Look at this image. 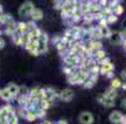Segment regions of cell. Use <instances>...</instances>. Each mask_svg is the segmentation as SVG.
Returning <instances> with one entry per match:
<instances>
[{
  "label": "cell",
  "instance_id": "obj_28",
  "mask_svg": "<svg viewBox=\"0 0 126 124\" xmlns=\"http://www.w3.org/2000/svg\"><path fill=\"white\" fill-rule=\"evenodd\" d=\"M99 27H107V21H106L105 17L99 21Z\"/></svg>",
  "mask_w": 126,
  "mask_h": 124
},
{
  "label": "cell",
  "instance_id": "obj_25",
  "mask_svg": "<svg viewBox=\"0 0 126 124\" xmlns=\"http://www.w3.org/2000/svg\"><path fill=\"white\" fill-rule=\"evenodd\" d=\"M64 6V0H54V8L61 10Z\"/></svg>",
  "mask_w": 126,
  "mask_h": 124
},
{
  "label": "cell",
  "instance_id": "obj_16",
  "mask_svg": "<svg viewBox=\"0 0 126 124\" xmlns=\"http://www.w3.org/2000/svg\"><path fill=\"white\" fill-rule=\"evenodd\" d=\"M104 96L106 97V98H110V99H115L116 97H117V91L116 90H114V88H109L105 93H104Z\"/></svg>",
  "mask_w": 126,
  "mask_h": 124
},
{
  "label": "cell",
  "instance_id": "obj_36",
  "mask_svg": "<svg viewBox=\"0 0 126 124\" xmlns=\"http://www.w3.org/2000/svg\"><path fill=\"white\" fill-rule=\"evenodd\" d=\"M121 88L122 90H126V83H121Z\"/></svg>",
  "mask_w": 126,
  "mask_h": 124
},
{
  "label": "cell",
  "instance_id": "obj_3",
  "mask_svg": "<svg viewBox=\"0 0 126 124\" xmlns=\"http://www.w3.org/2000/svg\"><path fill=\"white\" fill-rule=\"evenodd\" d=\"M59 97L63 102H71L74 99V91L71 88H64L63 91H60Z\"/></svg>",
  "mask_w": 126,
  "mask_h": 124
},
{
  "label": "cell",
  "instance_id": "obj_35",
  "mask_svg": "<svg viewBox=\"0 0 126 124\" xmlns=\"http://www.w3.org/2000/svg\"><path fill=\"white\" fill-rule=\"evenodd\" d=\"M41 124H54V123H52V122H50V120H44Z\"/></svg>",
  "mask_w": 126,
  "mask_h": 124
},
{
  "label": "cell",
  "instance_id": "obj_39",
  "mask_svg": "<svg viewBox=\"0 0 126 124\" xmlns=\"http://www.w3.org/2000/svg\"><path fill=\"white\" fill-rule=\"evenodd\" d=\"M117 1H120V0H117Z\"/></svg>",
  "mask_w": 126,
  "mask_h": 124
},
{
  "label": "cell",
  "instance_id": "obj_15",
  "mask_svg": "<svg viewBox=\"0 0 126 124\" xmlns=\"http://www.w3.org/2000/svg\"><path fill=\"white\" fill-rule=\"evenodd\" d=\"M76 67H78V66H76ZM76 67H71V66L65 65V66L63 67V72L66 75V77H67V76H71V75L76 73Z\"/></svg>",
  "mask_w": 126,
  "mask_h": 124
},
{
  "label": "cell",
  "instance_id": "obj_33",
  "mask_svg": "<svg viewBox=\"0 0 126 124\" xmlns=\"http://www.w3.org/2000/svg\"><path fill=\"white\" fill-rule=\"evenodd\" d=\"M106 76L109 77V78H112V76H114V75H112V71H110V72H107V73H106Z\"/></svg>",
  "mask_w": 126,
  "mask_h": 124
},
{
  "label": "cell",
  "instance_id": "obj_13",
  "mask_svg": "<svg viewBox=\"0 0 126 124\" xmlns=\"http://www.w3.org/2000/svg\"><path fill=\"white\" fill-rule=\"evenodd\" d=\"M93 58L100 62L101 60L106 58V52H105L102 48H101V50H97V51H95L94 54H93Z\"/></svg>",
  "mask_w": 126,
  "mask_h": 124
},
{
  "label": "cell",
  "instance_id": "obj_6",
  "mask_svg": "<svg viewBox=\"0 0 126 124\" xmlns=\"http://www.w3.org/2000/svg\"><path fill=\"white\" fill-rule=\"evenodd\" d=\"M6 90L10 92V94L14 97V99H16V97L19 96V93H20V87L17 84H15V83H9L8 87H6Z\"/></svg>",
  "mask_w": 126,
  "mask_h": 124
},
{
  "label": "cell",
  "instance_id": "obj_31",
  "mask_svg": "<svg viewBox=\"0 0 126 124\" xmlns=\"http://www.w3.org/2000/svg\"><path fill=\"white\" fill-rule=\"evenodd\" d=\"M121 78L126 81V69H124V71H122V72H121Z\"/></svg>",
  "mask_w": 126,
  "mask_h": 124
},
{
  "label": "cell",
  "instance_id": "obj_21",
  "mask_svg": "<svg viewBox=\"0 0 126 124\" xmlns=\"http://www.w3.org/2000/svg\"><path fill=\"white\" fill-rule=\"evenodd\" d=\"M11 39H13V41H14V44L16 46H21V35L14 34L13 36H11Z\"/></svg>",
  "mask_w": 126,
  "mask_h": 124
},
{
  "label": "cell",
  "instance_id": "obj_11",
  "mask_svg": "<svg viewBox=\"0 0 126 124\" xmlns=\"http://www.w3.org/2000/svg\"><path fill=\"white\" fill-rule=\"evenodd\" d=\"M89 46H90V50L93 51V54L97 50H101L102 48V44L100 42V40H91L89 42Z\"/></svg>",
  "mask_w": 126,
  "mask_h": 124
},
{
  "label": "cell",
  "instance_id": "obj_34",
  "mask_svg": "<svg viewBox=\"0 0 126 124\" xmlns=\"http://www.w3.org/2000/svg\"><path fill=\"white\" fill-rule=\"evenodd\" d=\"M121 124H126V115H122V119H121Z\"/></svg>",
  "mask_w": 126,
  "mask_h": 124
},
{
  "label": "cell",
  "instance_id": "obj_8",
  "mask_svg": "<svg viewBox=\"0 0 126 124\" xmlns=\"http://www.w3.org/2000/svg\"><path fill=\"white\" fill-rule=\"evenodd\" d=\"M14 34H17V35H25V34H28V24L26 23L16 24V29H15Z\"/></svg>",
  "mask_w": 126,
  "mask_h": 124
},
{
  "label": "cell",
  "instance_id": "obj_27",
  "mask_svg": "<svg viewBox=\"0 0 126 124\" xmlns=\"http://www.w3.org/2000/svg\"><path fill=\"white\" fill-rule=\"evenodd\" d=\"M116 20H117V16H116V15H114V14L109 15V16H107V19H106L107 24H112V23H115Z\"/></svg>",
  "mask_w": 126,
  "mask_h": 124
},
{
  "label": "cell",
  "instance_id": "obj_30",
  "mask_svg": "<svg viewBox=\"0 0 126 124\" xmlns=\"http://www.w3.org/2000/svg\"><path fill=\"white\" fill-rule=\"evenodd\" d=\"M5 47V40L3 37H0V50Z\"/></svg>",
  "mask_w": 126,
  "mask_h": 124
},
{
  "label": "cell",
  "instance_id": "obj_9",
  "mask_svg": "<svg viewBox=\"0 0 126 124\" xmlns=\"http://www.w3.org/2000/svg\"><path fill=\"white\" fill-rule=\"evenodd\" d=\"M109 118H110V122H111V123H114V124H119V123H121L122 113L119 112V111H115V112H112V113L110 114Z\"/></svg>",
  "mask_w": 126,
  "mask_h": 124
},
{
  "label": "cell",
  "instance_id": "obj_19",
  "mask_svg": "<svg viewBox=\"0 0 126 124\" xmlns=\"http://www.w3.org/2000/svg\"><path fill=\"white\" fill-rule=\"evenodd\" d=\"M34 112H35V114H36V118H38V119H44V118H45V115H46V111L41 109L40 107H38Z\"/></svg>",
  "mask_w": 126,
  "mask_h": 124
},
{
  "label": "cell",
  "instance_id": "obj_5",
  "mask_svg": "<svg viewBox=\"0 0 126 124\" xmlns=\"http://www.w3.org/2000/svg\"><path fill=\"white\" fill-rule=\"evenodd\" d=\"M97 102L99 103H101L102 105H105V107H107V108H112L114 105H115V99H110V98H106L104 94H100V96H97Z\"/></svg>",
  "mask_w": 126,
  "mask_h": 124
},
{
  "label": "cell",
  "instance_id": "obj_37",
  "mask_svg": "<svg viewBox=\"0 0 126 124\" xmlns=\"http://www.w3.org/2000/svg\"><path fill=\"white\" fill-rule=\"evenodd\" d=\"M1 34H3V31H1V30H0V37H1Z\"/></svg>",
  "mask_w": 126,
  "mask_h": 124
},
{
  "label": "cell",
  "instance_id": "obj_7",
  "mask_svg": "<svg viewBox=\"0 0 126 124\" xmlns=\"http://www.w3.org/2000/svg\"><path fill=\"white\" fill-rule=\"evenodd\" d=\"M43 16H44V12H43V10H41V9H39V8H34V10H32L31 15H30L31 20H32L34 23H35V21L41 20V19H43Z\"/></svg>",
  "mask_w": 126,
  "mask_h": 124
},
{
  "label": "cell",
  "instance_id": "obj_2",
  "mask_svg": "<svg viewBox=\"0 0 126 124\" xmlns=\"http://www.w3.org/2000/svg\"><path fill=\"white\" fill-rule=\"evenodd\" d=\"M63 61H64V65H67V66H71V67L80 66V58H79L78 55H69V54H66L63 57Z\"/></svg>",
  "mask_w": 126,
  "mask_h": 124
},
{
  "label": "cell",
  "instance_id": "obj_14",
  "mask_svg": "<svg viewBox=\"0 0 126 124\" xmlns=\"http://www.w3.org/2000/svg\"><path fill=\"white\" fill-rule=\"evenodd\" d=\"M6 122H8V124H19V117L16 115L15 112H11L8 114Z\"/></svg>",
  "mask_w": 126,
  "mask_h": 124
},
{
  "label": "cell",
  "instance_id": "obj_24",
  "mask_svg": "<svg viewBox=\"0 0 126 124\" xmlns=\"http://www.w3.org/2000/svg\"><path fill=\"white\" fill-rule=\"evenodd\" d=\"M112 11L115 12V15H121L122 11H124V9H122V6H121L120 4H116V5L112 8Z\"/></svg>",
  "mask_w": 126,
  "mask_h": 124
},
{
  "label": "cell",
  "instance_id": "obj_23",
  "mask_svg": "<svg viewBox=\"0 0 126 124\" xmlns=\"http://www.w3.org/2000/svg\"><path fill=\"white\" fill-rule=\"evenodd\" d=\"M119 87H121V81L119 78H112V81H111V88L117 90Z\"/></svg>",
  "mask_w": 126,
  "mask_h": 124
},
{
  "label": "cell",
  "instance_id": "obj_38",
  "mask_svg": "<svg viewBox=\"0 0 126 124\" xmlns=\"http://www.w3.org/2000/svg\"><path fill=\"white\" fill-rule=\"evenodd\" d=\"M0 91H1V88H0Z\"/></svg>",
  "mask_w": 126,
  "mask_h": 124
},
{
  "label": "cell",
  "instance_id": "obj_1",
  "mask_svg": "<svg viewBox=\"0 0 126 124\" xmlns=\"http://www.w3.org/2000/svg\"><path fill=\"white\" fill-rule=\"evenodd\" d=\"M34 4H32V1H25V3H23L21 4V6H20V9H19V15L21 16V17H28V16H30L31 15V12H32V10H34Z\"/></svg>",
  "mask_w": 126,
  "mask_h": 124
},
{
  "label": "cell",
  "instance_id": "obj_18",
  "mask_svg": "<svg viewBox=\"0 0 126 124\" xmlns=\"http://www.w3.org/2000/svg\"><path fill=\"white\" fill-rule=\"evenodd\" d=\"M50 105H51V103L47 102L46 99H40V101H39V107H40L41 109H44V111H47V109L50 108Z\"/></svg>",
  "mask_w": 126,
  "mask_h": 124
},
{
  "label": "cell",
  "instance_id": "obj_29",
  "mask_svg": "<svg viewBox=\"0 0 126 124\" xmlns=\"http://www.w3.org/2000/svg\"><path fill=\"white\" fill-rule=\"evenodd\" d=\"M120 37H121V40H126V30L120 32Z\"/></svg>",
  "mask_w": 126,
  "mask_h": 124
},
{
  "label": "cell",
  "instance_id": "obj_4",
  "mask_svg": "<svg viewBox=\"0 0 126 124\" xmlns=\"http://www.w3.org/2000/svg\"><path fill=\"white\" fill-rule=\"evenodd\" d=\"M79 123L80 124H93L94 123V115L90 112H81L79 115Z\"/></svg>",
  "mask_w": 126,
  "mask_h": 124
},
{
  "label": "cell",
  "instance_id": "obj_17",
  "mask_svg": "<svg viewBox=\"0 0 126 124\" xmlns=\"http://www.w3.org/2000/svg\"><path fill=\"white\" fill-rule=\"evenodd\" d=\"M25 119H26L28 122H35L38 118H36V114H35L34 111H28V113H26V115H25Z\"/></svg>",
  "mask_w": 126,
  "mask_h": 124
},
{
  "label": "cell",
  "instance_id": "obj_22",
  "mask_svg": "<svg viewBox=\"0 0 126 124\" xmlns=\"http://www.w3.org/2000/svg\"><path fill=\"white\" fill-rule=\"evenodd\" d=\"M102 15L104 16H109V15H111L112 14V8L111 6H109V5H106V6H104V9H102Z\"/></svg>",
  "mask_w": 126,
  "mask_h": 124
},
{
  "label": "cell",
  "instance_id": "obj_20",
  "mask_svg": "<svg viewBox=\"0 0 126 124\" xmlns=\"http://www.w3.org/2000/svg\"><path fill=\"white\" fill-rule=\"evenodd\" d=\"M15 113H16V115L19 117V118H24L25 119V115L28 113V109L26 108H23V107H19V109H17Z\"/></svg>",
  "mask_w": 126,
  "mask_h": 124
},
{
  "label": "cell",
  "instance_id": "obj_12",
  "mask_svg": "<svg viewBox=\"0 0 126 124\" xmlns=\"http://www.w3.org/2000/svg\"><path fill=\"white\" fill-rule=\"evenodd\" d=\"M112 69H114V66H112L111 62L100 65V73H101V75H106L107 72H110V71H112Z\"/></svg>",
  "mask_w": 126,
  "mask_h": 124
},
{
  "label": "cell",
  "instance_id": "obj_32",
  "mask_svg": "<svg viewBox=\"0 0 126 124\" xmlns=\"http://www.w3.org/2000/svg\"><path fill=\"white\" fill-rule=\"evenodd\" d=\"M121 107H122L124 109H126V98L122 99V102H121Z\"/></svg>",
  "mask_w": 126,
  "mask_h": 124
},
{
  "label": "cell",
  "instance_id": "obj_10",
  "mask_svg": "<svg viewBox=\"0 0 126 124\" xmlns=\"http://www.w3.org/2000/svg\"><path fill=\"white\" fill-rule=\"evenodd\" d=\"M0 98H1L4 102H10L14 99V97L10 94V92L6 90V87L5 88H1V91H0Z\"/></svg>",
  "mask_w": 126,
  "mask_h": 124
},
{
  "label": "cell",
  "instance_id": "obj_26",
  "mask_svg": "<svg viewBox=\"0 0 126 124\" xmlns=\"http://www.w3.org/2000/svg\"><path fill=\"white\" fill-rule=\"evenodd\" d=\"M109 39L111 40V42H119V41L121 40L120 34H111V36H110Z\"/></svg>",
  "mask_w": 126,
  "mask_h": 124
}]
</instances>
